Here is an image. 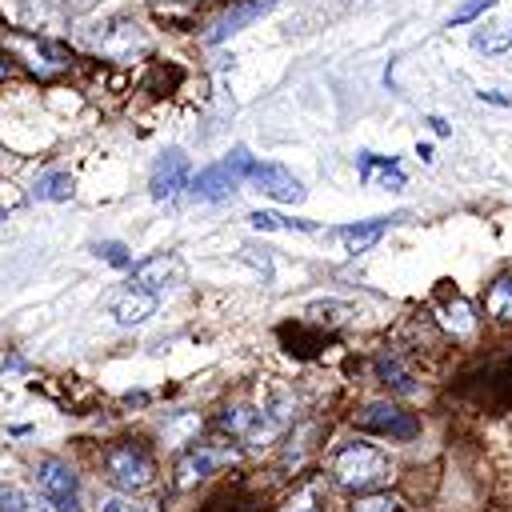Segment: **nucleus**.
<instances>
[{
    "mask_svg": "<svg viewBox=\"0 0 512 512\" xmlns=\"http://www.w3.org/2000/svg\"><path fill=\"white\" fill-rule=\"evenodd\" d=\"M332 476L348 492H376V488H384L392 480V464L376 444L348 440V444H340L332 452Z\"/></svg>",
    "mask_w": 512,
    "mask_h": 512,
    "instance_id": "obj_1",
    "label": "nucleus"
},
{
    "mask_svg": "<svg viewBox=\"0 0 512 512\" xmlns=\"http://www.w3.org/2000/svg\"><path fill=\"white\" fill-rule=\"evenodd\" d=\"M88 48L104 60H140L152 44H148V32L132 20V16H112V20H100L88 28Z\"/></svg>",
    "mask_w": 512,
    "mask_h": 512,
    "instance_id": "obj_2",
    "label": "nucleus"
},
{
    "mask_svg": "<svg viewBox=\"0 0 512 512\" xmlns=\"http://www.w3.org/2000/svg\"><path fill=\"white\" fill-rule=\"evenodd\" d=\"M252 164H256V160L248 156V148H232V156H224V160L208 164L204 172H196L192 184H188V192H192L196 200H224L228 192H236L240 184H248Z\"/></svg>",
    "mask_w": 512,
    "mask_h": 512,
    "instance_id": "obj_3",
    "label": "nucleus"
},
{
    "mask_svg": "<svg viewBox=\"0 0 512 512\" xmlns=\"http://www.w3.org/2000/svg\"><path fill=\"white\" fill-rule=\"evenodd\" d=\"M4 44L16 52V60H24L36 76H60L68 64H72V52L60 44V40H48L40 32H8Z\"/></svg>",
    "mask_w": 512,
    "mask_h": 512,
    "instance_id": "obj_4",
    "label": "nucleus"
},
{
    "mask_svg": "<svg viewBox=\"0 0 512 512\" xmlns=\"http://www.w3.org/2000/svg\"><path fill=\"white\" fill-rule=\"evenodd\" d=\"M152 476H156V468H152V460H148L136 444H116V448H108V456H104V480H108L112 488H120V492H140V488L152 484Z\"/></svg>",
    "mask_w": 512,
    "mask_h": 512,
    "instance_id": "obj_5",
    "label": "nucleus"
},
{
    "mask_svg": "<svg viewBox=\"0 0 512 512\" xmlns=\"http://www.w3.org/2000/svg\"><path fill=\"white\" fill-rule=\"evenodd\" d=\"M36 484H40V496L52 500L60 512H76L80 508V480H76L68 460L44 456L40 468H36Z\"/></svg>",
    "mask_w": 512,
    "mask_h": 512,
    "instance_id": "obj_6",
    "label": "nucleus"
},
{
    "mask_svg": "<svg viewBox=\"0 0 512 512\" xmlns=\"http://www.w3.org/2000/svg\"><path fill=\"white\" fill-rule=\"evenodd\" d=\"M356 424L368 428V432H376V436H388V440H412V436H420V420L412 412L388 404V400L364 404V412L356 416Z\"/></svg>",
    "mask_w": 512,
    "mask_h": 512,
    "instance_id": "obj_7",
    "label": "nucleus"
},
{
    "mask_svg": "<svg viewBox=\"0 0 512 512\" xmlns=\"http://www.w3.org/2000/svg\"><path fill=\"white\" fill-rule=\"evenodd\" d=\"M188 184H192V164H188V156H184L180 148L164 152V156L156 160V168H152V180H148L152 200H176Z\"/></svg>",
    "mask_w": 512,
    "mask_h": 512,
    "instance_id": "obj_8",
    "label": "nucleus"
},
{
    "mask_svg": "<svg viewBox=\"0 0 512 512\" xmlns=\"http://www.w3.org/2000/svg\"><path fill=\"white\" fill-rule=\"evenodd\" d=\"M248 184H252L260 196L276 200V204H296V200H304V184H300L288 168H280V164H252Z\"/></svg>",
    "mask_w": 512,
    "mask_h": 512,
    "instance_id": "obj_9",
    "label": "nucleus"
},
{
    "mask_svg": "<svg viewBox=\"0 0 512 512\" xmlns=\"http://www.w3.org/2000/svg\"><path fill=\"white\" fill-rule=\"evenodd\" d=\"M280 0H240V4H232L216 24H212V32L204 36L208 44H224L228 36H236L240 28H248L256 16H264V12H272Z\"/></svg>",
    "mask_w": 512,
    "mask_h": 512,
    "instance_id": "obj_10",
    "label": "nucleus"
},
{
    "mask_svg": "<svg viewBox=\"0 0 512 512\" xmlns=\"http://www.w3.org/2000/svg\"><path fill=\"white\" fill-rule=\"evenodd\" d=\"M396 220H404V212H392V216H372V220H356V224L336 228V240H340L348 252H368L372 244H380V236H384V232H388Z\"/></svg>",
    "mask_w": 512,
    "mask_h": 512,
    "instance_id": "obj_11",
    "label": "nucleus"
},
{
    "mask_svg": "<svg viewBox=\"0 0 512 512\" xmlns=\"http://www.w3.org/2000/svg\"><path fill=\"white\" fill-rule=\"evenodd\" d=\"M176 276H180V260L176 256H148V260L132 264V284L136 288H148V292H160Z\"/></svg>",
    "mask_w": 512,
    "mask_h": 512,
    "instance_id": "obj_12",
    "label": "nucleus"
},
{
    "mask_svg": "<svg viewBox=\"0 0 512 512\" xmlns=\"http://www.w3.org/2000/svg\"><path fill=\"white\" fill-rule=\"evenodd\" d=\"M220 460H224V452H212V448H204V444L188 448V452L180 456V464H176V488H192V484H200Z\"/></svg>",
    "mask_w": 512,
    "mask_h": 512,
    "instance_id": "obj_13",
    "label": "nucleus"
},
{
    "mask_svg": "<svg viewBox=\"0 0 512 512\" xmlns=\"http://www.w3.org/2000/svg\"><path fill=\"white\" fill-rule=\"evenodd\" d=\"M112 312H116V320H120L124 328H128V324H144V320L156 312V292H148V288H136V284H132V288L116 300V308H112Z\"/></svg>",
    "mask_w": 512,
    "mask_h": 512,
    "instance_id": "obj_14",
    "label": "nucleus"
},
{
    "mask_svg": "<svg viewBox=\"0 0 512 512\" xmlns=\"http://www.w3.org/2000/svg\"><path fill=\"white\" fill-rule=\"evenodd\" d=\"M360 176L364 180H380L384 188H404V172L388 160V156H376V152H360Z\"/></svg>",
    "mask_w": 512,
    "mask_h": 512,
    "instance_id": "obj_15",
    "label": "nucleus"
},
{
    "mask_svg": "<svg viewBox=\"0 0 512 512\" xmlns=\"http://www.w3.org/2000/svg\"><path fill=\"white\" fill-rule=\"evenodd\" d=\"M0 512H60L52 500H36L32 492L16 488V484H0Z\"/></svg>",
    "mask_w": 512,
    "mask_h": 512,
    "instance_id": "obj_16",
    "label": "nucleus"
},
{
    "mask_svg": "<svg viewBox=\"0 0 512 512\" xmlns=\"http://www.w3.org/2000/svg\"><path fill=\"white\" fill-rule=\"evenodd\" d=\"M248 224L256 232H316L312 220H296V216H280V212H252Z\"/></svg>",
    "mask_w": 512,
    "mask_h": 512,
    "instance_id": "obj_17",
    "label": "nucleus"
},
{
    "mask_svg": "<svg viewBox=\"0 0 512 512\" xmlns=\"http://www.w3.org/2000/svg\"><path fill=\"white\" fill-rule=\"evenodd\" d=\"M32 196H36V200H68V196H72V176H68V172H44V176L32 184Z\"/></svg>",
    "mask_w": 512,
    "mask_h": 512,
    "instance_id": "obj_18",
    "label": "nucleus"
},
{
    "mask_svg": "<svg viewBox=\"0 0 512 512\" xmlns=\"http://www.w3.org/2000/svg\"><path fill=\"white\" fill-rule=\"evenodd\" d=\"M488 312L492 316H512V276H500L488 292Z\"/></svg>",
    "mask_w": 512,
    "mask_h": 512,
    "instance_id": "obj_19",
    "label": "nucleus"
},
{
    "mask_svg": "<svg viewBox=\"0 0 512 512\" xmlns=\"http://www.w3.org/2000/svg\"><path fill=\"white\" fill-rule=\"evenodd\" d=\"M352 512H404V504L396 496H388V492H368L364 500L352 504Z\"/></svg>",
    "mask_w": 512,
    "mask_h": 512,
    "instance_id": "obj_20",
    "label": "nucleus"
},
{
    "mask_svg": "<svg viewBox=\"0 0 512 512\" xmlns=\"http://www.w3.org/2000/svg\"><path fill=\"white\" fill-rule=\"evenodd\" d=\"M472 48H480V52H504V48H512V28H504V32H476L472 36Z\"/></svg>",
    "mask_w": 512,
    "mask_h": 512,
    "instance_id": "obj_21",
    "label": "nucleus"
},
{
    "mask_svg": "<svg viewBox=\"0 0 512 512\" xmlns=\"http://www.w3.org/2000/svg\"><path fill=\"white\" fill-rule=\"evenodd\" d=\"M284 512H320V488H300L288 504H284Z\"/></svg>",
    "mask_w": 512,
    "mask_h": 512,
    "instance_id": "obj_22",
    "label": "nucleus"
},
{
    "mask_svg": "<svg viewBox=\"0 0 512 512\" xmlns=\"http://www.w3.org/2000/svg\"><path fill=\"white\" fill-rule=\"evenodd\" d=\"M96 256H104L108 264H116V268H132V256H128V248L124 244H116V240H104V244H96Z\"/></svg>",
    "mask_w": 512,
    "mask_h": 512,
    "instance_id": "obj_23",
    "label": "nucleus"
},
{
    "mask_svg": "<svg viewBox=\"0 0 512 512\" xmlns=\"http://www.w3.org/2000/svg\"><path fill=\"white\" fill-rule=\"evenodd\" d=\"M492 4H496V0H468V4H460V8L452 12L448 28H452V24H468V20H476V16H480V12H488Z\"/></svg>",
    "mask_w": 512,
    "mask_h": 512,
    "instance_id": "obj_24",
    "label": "nucleus"
},
{
    "mask_svg": "<svg viewBox=\"0 0 512 512\" xmlns=\"http://www.w3.org/2000/svg\"><path fill=\"white\" fill-rule=\"evenodd\" d=\"M380 376H384V384L392 380V388H396V392H404V396H412V392H416V384H412L396 364H380Z\"/></svg>",
    "mask_w": 512,
    "mask_h": 512,
    "instance_id": "obj_25",
    "label": "nucleus"
},
{
    "mask_svg": "<svg viewBox=\"0 0 512 512\" xmlns=\"http://www.w3.org/2000/svg\"><path fill=\"white\" fill-rule=\"evenodd\" d=\"M100 512H148L144 504H136L132 496H112V500H104L100 504Z\"/></svg>",
    "mask_w": 512,
    "mask_h": 512,
    "instance_id": "obj_26",
    "label": "nucleus"
},
{
    "mask_svg": "<svg viewBox=\"0 0 512 512\" xmlns=\"http://www.w3.org/2000/svg\"><path fill=\"white\" fill-rule=\"evenodd\" d=\"M428 124H432V132H436V136H448V132H452V128H448V120H440V116H428Z\"/></svg>",
    "mask_w": 512,
    "mask_h": 512,
    "instance_id": "obj_27",
    "label": "nucleus"
},
{
    "mask_svg": "<svg viewBox=\"0 0 512 512\" xmlns=\"http://www.w3.org/2000/svg\"><path fill=\"white\" fill-rule=\"evenodd\" d=\"M480 100H488V104H500V108H504V104H512V100H508V96H500V92H480Z\"/></svg>",
    "mask_w": 512,
    "mask_h": 512,
    "instance_id": "obj_28",
    "label": "nucleus"
},
{
    "mask_svg": "<svg viewBox=\"0 0 512 512\" xmlns=\"http://www.w3.org/2000/svg\"><path fill=\"white\" fill-rule=\"evenodd\" d=\"M68 8H76V12H84V8H92V4H100V0H64Z\"/></svg>",
    "mask_w": 512,
    "mask_h": 512,
    "instance_id": "obj_29",
    "label": "nucleus"
},
{
    "mask_svg": "<svg viewBox=\"0 0 512 512\" xmlns=\"http://www.w3.org/2000/svg\"><path fill=\"white\" fill-rule=\"evenodd\" d=\"M4 76H8V56L0 52V80H4Z\"/></svg>",
    "mask_w": 512,
    "mask_h": 512,
    "instance_id": "obj_30",
    "label": "nucleus"
}]
</instances>
